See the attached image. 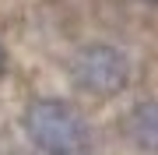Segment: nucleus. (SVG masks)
Returning <instances> with one entry per match:
<instances>
[{
  "label": "nucleus",
  "mask_w": 158,
  "mask_h": 155,
  "mask_svg": "<svg viewBox=\"0 0 158 155\" xmlns=\"http://www.w3.org/2000/svg\"><path fill=\"white\" fill-rule=\"evenodd\" d=\"M25 134L42 155H88L91 127L63 99H35L25 109Z\"/></svg>",
  "instance_id": "f257e3e1"
},
{
  "label": "nucleus",
  "mask_w": 158,
  "mask_h": 155,
  "mask_svg": "<svg viewBox=\"0 0 158 155\" xmlns=\"http://www.w3.org/2000/svg\"><path fill=\"white\" fill-rule=\"evenodd\" d=\"M70 78L81 92L88 95H116L130 78V63L116 46L109 42H91L81 46L70 60Z\"/></svg>",
  "instance_id": "f03ea898"
},
{
  "label": "nucleus",
  "mask_w": 158,
  "mask_h": 155,
  "mask_svg": "<svg viewBox=\"0 0 158 155\" xmlns=\"http://www.w3.org/2000/svg\"><path fill=\"white\" fill-rule=\"evenodd\" d=\"M127 138L141 152L158 155V102H137L127 116Z\"/></svg>",
  "instance_id": "7ed1b4c3"
},
{
  "label": "nucleus",
  "mask_w": 158,
  "mask_h": 155,
  "mask_svg": "<svg viewBox=\"0 0 158 155\" xmlns=\"http://www.w3.org/2000/svg\"><path fill=\"white\" fill-rule=\"evenodd\" d=\"M4 67H7V50L0 46V74H4Z\"/></svg>",
  "instance_id": "20e7f679"
},
{
  "label": "nucleus",
  "mask_w": 158,
  "mask_h": 155,
  "mask_svg": "<svg viewBox=\"0 0 158 155\" xmlns=\"http://www.w3.org/2000/svg\"><path fill=\"white\" fill-rule=\"evenodd\" d=\"M148 4H158V0H148Z\"/></svg>",
  "instance_id": "39448f33"
}]
</instances>
